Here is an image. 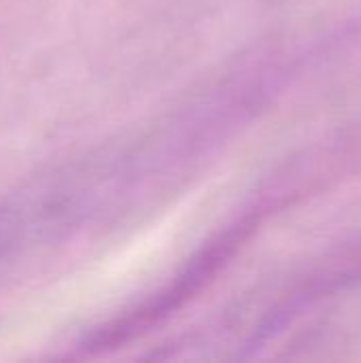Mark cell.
Segmentation results:
<instances>
[]
</instances>
